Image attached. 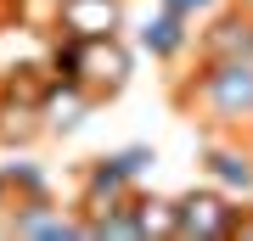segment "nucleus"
Instances as JSON below:
<instances>
[{
	"mask_svg": "<svg viewBox=\"0 0 253 241\" xmlns=\"http://www.w3.org/2000/svg\"><path fill=\"white\" fill-rule=\"evenodd\" d=\"M174 101L186 112H203L214 129H253V56H203Z\"/></svg>",
	"mask_w": 253,
	"mask_h": 241,
	"instance_id": "f257e3e1",
	"label": "nucleus"
},
{
	"mask_svg": "<svg viewBox=\"0 0 253 241\" xmlns=\"http://www.w3.org/2000/svg\"><path fill=\"white\" fill-rule=\"evenodd\" d=\"M236 230H242V207L231 191L208 185L174 197V241H236Z\"/></svg>",
	"mask_w": 253,
	"mask_h": 241,
	"instance_id": "f03ea898",
	"label": "nucleus"
},
{
	"mask_svg": "<svg viewBox=\"0 0 253 241\" xmlns=\"http://www.w3.org/2000/svg\"><path fill=\"white\" fill-rule=\"evenodd\" d=\"M129 68H135V56L124 51V39H118V34L84 39V45H79V73H73V84H84L96 101H113L118 90L129 84Z\"/></svg>",
	"mask_w": 253,
	"mask_h": 241,
	"instance_id": "7ed1b4c3",
	"label": "nucleus"
},
{
	"mask_svg": "<svg viewBox=\"0 0 253 241\" xmlns=\"http://www.w3.org/2000/svg\"><path fill=\"white\" fill-rule=\"evenodd\" d=\"M135 197V179L118 169L113 157H96L90 169H84V191H79V219H101L113 213V207H124Z\"/></svg>",
	"mask_w": 253,
	"mask_h": 241,
	"instance_id": "20e7f679",
	"label": "nucleus"
},
{
	"mask_svg": "<svg viewBox=\"0 0 253 241\" xmlns=\"http://www.w3.org/2000/svg\"><path fill=\"white\" fill-rule=\"evenodd\" d=\"M56 28L73 39H107L124 28V0H56Z\"/></svg>",
	"mask_w": 253,
	"mask_h": 241,
	"instance_id": "39448f33",
	"label": "nucleus"
},
{
	"mask_svg": "<svg viewBox=\"0 0 253 241\" xmlns=\"http://www.w3.org/2000/svg\"><path fill=\"white\" fill-rule=\"evenodd\" d=\"M203 56H253V6L236 0L231 11H208V28L197 34Z\"/></svg>",
	"mask_w": 253,
	"mask_h": 241,
	"instance_id": "423d86ee",
	"label": "nucleus"
},
{
	"mask_svg": "<svg viewBox=\"0 0 253 241\" xmlns=\"http://www.w3.org/2000/svg\"><path fill=\"white\" fill-rule=\"evenodd\" d=\"M203 169L219 191H231L236 202H253V146H225V140H208L203 146Z\"/></svg>",
	"mask_w": 253,
	"mask_h": 241,
	"instance_id": "0eeeda50",
	"label": "nucleus"
},
{
	"mask_svg": "<svg viewBox=\"0 0 253 241\" xmlns=\"http://www.w3.org/2000/svg\"><path fill=\"white\" fill-rule=\"evenodd\" d=\"M90 107H96V96H90L84 84H73V79H51L45 96H40V118H45L51 135H73V129L84 124Z\"/></svg>",
	"mask_w": 253,
	"mask_h": 241,
	"instance_id": "6e6552de",
	"label": "nucleus"
},
{
	"mask_svg": "<svg viewBox=\"0 0 253 241\" xmlns=\"http://www.w3.org/2000/svg\"><path fill=\"white\" fill-rule=\"evenodd\" d=\"M141 51H146V56H158V62H174L180 51H191V23L180 17V11L158 6V17L141 28Z\"/></svg>",
	"mask_w": 253,
	"mask_h": 241,
	"instance_id": "1a4fd4ad",
	"label": "nucleus"
},
{
	"mask_svg": "<svg viewBox=\"0 0 253 241\" xmlns=\"http://www.w3.org/2000/svg\"><path fill=\"white\" fill-rule=\"evenodd\" d=\"M135 224H141V236H174V202L135 191Z\"/></svg>",
	"mask_w": 253,
	"mask_h": 241,
	"instance_id": "9d476101",
	"label": "nucleus"
},
{
	"mask_svg": "<svg viewBox=\"0 0 253 241\" xmlns=\"http://www.w3.org/2000/svg\"><path fill=\"white\" fill-rule=\"evenodd\" d=\"M113 163H118L129 179H141V174H146V163H158V157H152V146H124V152H113Z\"/></svg>",
	"mask_w": 253,
	"mask_h": 241,
	"instance_id": "9b49d317",
	"label": "nucleus"
},
{
	"mask_svg": "<svg viewBox=\"0 0 253 241\" xmlns=\"http://www.w3.org/2000/svg\"><path fill=\"white\" fill-rule=\"evenodd\" d=\"M163 6H169V11H180L186 23H197V17H208V11L219 6V0H163Z\"/></svg>",
	"mask_w": 253,
	"mask_h": 241,
	"instance_id": "f8f14e48",
	"label": "nucleus"
},
{
	"mask_svg": "<svg viewBox=\"0 0 253 241\" xmlns=\"http://www.w3.org/2000/svg\"><path fill=\"white\" fill-rule=\"evenodd\" d=\"M242 236H253V202L242 207V230H236V241H242Z\"/></svg>",
	"mask_w": 253,
	"mask_h": 241,
	"instance_id": "ddd939ff",
	"label": "nucleus"
},
{
	"mask_svg": "<svg viewBox=\"0 0 253 241\" xmlns=\"http://www.w3.org/2000/svg\"><path fill=\"white\" fill-rule=\"evenodd\" d=\"M0 207H11V202H6V174H0Z\"/></svg>",
	"mask_w": 253,
	"mask_h": 241,
	"instance_id": "4468645a",
	"label": "nucleus"
},
{
	"mask_svg": "<svg viewBox=\"0 0 253 241\" xmlns=\"http://www.w3.org/2000/svg\"><path fill=\"white\" fill-rule=\"evenodd\" d=\"M242 6H253V0H242Z\"/></svg>",
	"mask_w": 253,
	"mask_h": 241,
	"instance_id": "2eb2a0df",
	"label": "nucleus"
}]
</instances>
